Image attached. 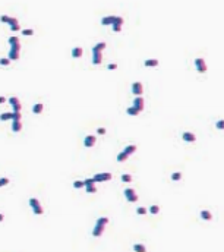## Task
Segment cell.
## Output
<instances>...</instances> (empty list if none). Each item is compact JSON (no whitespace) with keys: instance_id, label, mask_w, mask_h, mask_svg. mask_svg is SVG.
<instances>
[{"instance_id":"7402d4cb","label":"cell","mask_w":224,"mask_h":252,"mask_svg":"<svg viewBox=\"0 0 224 252\" xmlns=\"http://www.w3.org/2000/svg\"><path fill=\"white\" fill-rule=\"evenodd\" d=\"M133 251L135 252H147V248L142 243H135L133 245Z\"/></svg>"},{"instance_id":"44dd1931","label":"cell","mask_w":224,"mask_h":252,"mask_svg":"<svg viewBox=\"0 0 224 252\" xmlns=\"http://www.w3.org/2000/svg\"><path fill=\"white\" fill-rule=\"evenodd\" d=\"M144 65H145L147 68H154V66H158V60H157V59H147V60L144 62Z\"/></svg>"},{"instance_id":"b9f144b4","label":"cell","mask_w":224,"mask_h":252,"mask_svg":"<svg viewBox=\"0 0 224 252\" xmlns=\"http://www.w3.org/2000/svg\"><path fill=\"white\" fill-rule=\"evenodd\" d=\"M97 132H98V135H105V132H107V131H105V128H98V129H97Z\"/></svg>"},{"instance_id":"d590c367","label":"cell","mask_w":224,"mask_h":252,"mask_svg":"<svg viewBox=\"0 0 224 252\" xmlns=\"http://www.w3.org/2000/svg\"><path fill=\"white\" fill-rule=\"evenodd\" d=\"M9 183V179L8 177H2V179H0V188H2V186H6Z\"/></svg>"},{"instance_id":"ab89813d","label":"cell","mask_w":224,"mask_h":252,"mask_svg":"<svg viewBox=\"0 0 224 252\" xmlns=\"http://www.w3.org/2000/svg\"><path fill=\"white\" fill-rule=\"evenodd\" d=\"M107 69H108V70H114V69H117V65H116V63H110V65L107 66Z\"/></svg>"},{"instance_id":"d6986e66","label":"cell","mask_w":224,"mask_h":252,"mask_svg":"<svg viewBox=\"0 0 224 252\" xmlns=\"http://www.w3.org/2000/svg\"><path fill=\"white\" fill-rule=\"evenodd\" d=\"M101 62H103V54L101 53H92V63L101 65Z\"/></svg>"},{"instance_id":"4fadbf2b","label":"cell","mask_w":224,"mask_h":252,"mask_svg":"<svg viewBox=\"0 0 224 252\" xmlns=\"http://www.w3.org/2000/svg\"><path fill=\"white\" fill-rule=\"evenodd\" d=\"M114 19H116V16H104L103 19H101V25L103 27H107V25H113L114 24Z\"/></svg>"},{"instance_id":"60d3db41","label":"cell","mask_w":224,"mask_h":252,"mask_svg":"<svg viewBox=\"0 0 224 252\" xmlns=\"http://www.w3.org/2000/svg\"><path fill=\"white\" fill-rule=\"evenodd\" d=\"M215 126H217L218 129H223V128H224V122H223V120H218V122L215 123Z\"/></svg>"},{"instance_id":"9c48e42d","label":"cell","mask_w":224,"mask_h":252,"mask_svg":"<svg viewBox=\"0 0 224 252\" xmlns=\"http://www.w3.org/2000/svg\"><path fill=\"white\" fill-rule=\"evenodd\" d=\"M132 107H135L139 113L145 108V100L142 98V97H135V100H133V106Z\"/></svg>"},{"instance_id":"83f0119b","label":"cell","mask_w":224,"mask_h":252,"mask_svg":"<svg viewBox=\"0 0 224 252\" xmlns=\"http://www.w3.org/2000/svg\"><path fill=\"white\" fill-rule=\"evenodd\" d=\"M8 43H9V46H12V44H16V43H21V41H19L18 37L13 35V37H9V38H8Z\"/></svg>"},{"instance_id":"cb8c5ba5","label":"cell","mask_w":224,"mask_h":252,"mask_svg":"<svg viewBox=\"0 0 224 252\" xmlns=\"http://www.w3.org/2000/svg\"><path fill=\"white\" fill-rule=\"evenodd\" d=\"M126 113H128L129 116H138V114H139V111H138L135 107H129V108L126 110Z\"/></svg>"},{"instance_id":"603a6c76","label":"cell","mask_w":224,"mask_h":252,"mask_svg":"<svg viewBox=\"0 0 224 252\" xmlns=\"http://www.w3.org/2000/svg\"><path fill=\"white\" fill-rule=\"evenodd\" d=\"M128 157H129V156H126V154L122 151V153H119V154H117V161H119V163H123V161H126V160H128Z\"/></svg>"},{"instance_id":"ee69618b","label":"cell","mask_w":224,"mask_h":252,"mask_svg":"<svg viewBox=\"0 0 224 252\" xmlns=\"http://www.w3.org/2000/svg\"><path fill=\"white\" fill-rule=\"evenodd\" d=\"M3 218H5V217H3V214H0V223L3 221Z\"/></svg>"},{"instance_id":"7bdbcfd3","label":"cell","mask_w":224,"mask_h":252,"mask_svg":"<svg viewBox=\"0 0 224 252\" xmlns=\"http://www.w3.org/2000/svg\"><path fill=\"white\" fill-rule=\"evenodd\" d=\"M3 103H6V98L5 97H0V104H3Z\"/></svg>"},{"instance_id":"d6a6232c","label":"cell","mask_w":224,"mask_h":252,"mask_svg":"<svg viewBox=\"0 0 224 252\" xmlns=\"http://www.w3.org/2000/svg\"><path fill=\"white\" fill-rule=\"evenodd\" d=\"M91 185H95V182H94L92 177H88V179L84 180V186H91Z\"/></svg>"},{"instance_id":"4dcf8cb0","label":"cell","mask_w":224,"mask_h":252,"mask_svg":"<svg viewBox=\"0 0 224 252\" xmlns=\"http://www.w3.org/2000/svg\"><path fill=\"white\" fill-rule=\"evenodd\" d=\"M85 189H86V194H95V192H97V188H95V185H91V186H85Z\"/></svg>"},{"instance_id":"8d00e7d4","label":"cell","mask_w":224,"mask_h":252,"mask_svg":"<svg viewBox=\"0 0 224 252\" xmlns=\"http://www.w3.org/2000/svg\"><path fill=\"white\" fill-rule=\"evenodd\" d=\"M136 214H139V215H144V214H147V208H144V207H139V208L136 210Z\"/></svg>"},{"instance_id":"7c38bea8","label":"cell","mask_w":224,"mask_h":252,"mask_svg":"<svg viewBox=\"0 0 224 252\" xmlns=\"http://www.w3.org/2000/svg\"><path fill=\"white\" fill-rule=\"evenodd\" d=\"M104 227H105V226L95 224V227H94V230H92V236H94V237H100V236L104 233Z\"/></svg>"},{"instance_id":"3957f363","label":"cell","mask_w":224,"mask_h":252,"mask_svg":"<svg viewBox=\"0 0 224 252\" xmlns=\"http://www.w3.org/2000/svg\"><path fill=\"white\" fill-rule=\"evenodd\" d=\"M29 207L32 208L35 215H41L44 213V210H43V207H41V204H40V201L37 198H29Z\"/></svg>"},{"instance_id":"e0dca14e","label":"cell","mask_w":224,"mask_h":252,"mask_svg":"<svg viewBox=\"0 0 224 252\" xmlns=\"http://www.w3.org/2000/svg\"><path fill=\"white\" fill-rule=\"evenodd\" d=\"M135 151H136V145H133V144H131V145L123 148V153L126 156H132V154H135Z\"/></svg>"},{"instance_id":"484cf974","label":"cell","mask_w":224,"mask_h":252,"mask_svg":"<svg viewBox=\"0 0 224 252\" xmlns=\"http://www.w3.org/2000/svg\"><path fill=\"white\" fill-rule=\"evenodd\" d=\"M120 179H122L123 183H131V182H132V176H131V175H122Z\"/></svg>"},{"instance_id":"f1b7e54d","label":"cell","mask_w":224,"mask_h":252,"mask_svg":"<svg viewBox=\"0 0 224 252\" xmlns=\"http://www.w3.org/2000/svg\"><path fill=\"white\" fill-rule=\"evenodd\" d=\"M180 179H182V173H180V172H174V173L171 175V180L177 182V180H180Z\"/></svg>"},{"instance_id":"d4e9b609","label":"cell","mask_w":224,"mask_h":252,"mask_svg":"<svg viewBox=\"0 0 224 252\" xmlns=\"http://www.w3.org/2000/svg\"><path fill=\"white\" fill-rule=\"evenodd\" d=\"M0 120H12V113H2L0 114Z\"/></svg>"},{"instance_id":"9a60e30c","label":"cell","mask_w":224,"mask_h":252,"mask_svg":"<svg viewBox=\"0 0 224 252\" xmlns=\"http://www.w3.org/2000/svg\"><path fill=\"white\" fill-rule=\"evenodd\" d=\"M82 54H84V49H82V47H75V49H72V57H73V59H79V57H82Z\"/></svg>"},{"instance_id":"6da1fadb","label":"cell","mask_w":224,"mask_h":252,"mask_svg":"<svg viewBox=\"0 0 224 252\" xmlns=\"http://www.w3.org/2000/svg\"><path fill=\"white\" fill-rule=\"evenodd\" d=\"M0 21L5 22V24H9L11 25V31H13V32L21 31V25H19V21L16 18H12V16H8V15H2V16H0Z\"/></svg>"},{"instance_id":"5b68a950","label":"cell","mask_w":224,"mask_h":252,"mask_svg":"<svg viewBox=\"0 0 224 252\" xmlns=\"http://www.w3.org/2000/svg\"><path fill=\"white\" fill-rule=\"evenodd\" d=\"M123 195H125V198H126L128 202H136L138 201V195H136L135 189H132V188H126L123 191Z\"/></svg>"},{"instance_id":"5bb4252c","label":"cell","mask_w":224,"mask_h":252,"mask_svg":"<svg viewBox=\"0 0 224 252\" xmlns=\"http://www.w3.org/2000/svg\"><path fill=\"white\" fill-rule=\"evenodd\" d=\"M21 131H22V123H21V120H12V132L18 134V132H21Z\"/></svg>"},{"instance_id":"8fae6325","label":"cell","mask_w":224,"mask_h":252,"mask_svg":"<svg viewBox=\"0 0 224 252\" xmlns=\"http://www.w3.org/2000/svg\"><path fill=\"white\" fill-rule=\"evenodd\" d=\"M182 139L186 141V142H195V141H196V137H195V134H192V132H183V134H182Z\"/></svg>"},{"instance_id":"f35d334b","label":"cell","mask_w":224,"mask_h":252,"mask_svg":"<svg viewBox=\"0 0 224 252\" xmlns=\"http://www.w3.org/2000/svg\"><path fill=\"white\" fill-rule=\"evenodd\" d=\"M21 113H13L12 111V120H21Z\"/></svg>"},{"instance_id":"1f68e13d","label":"cell","mask_w":224,"mask_h":252,"mask_svg":"<svg viewBox=\"0 0 224 252\" xmlns=\"http://www.w3.org/2000/svg\"><path fill=\"white\" fill-rule=\"evenodd\" d=\"M21 32H22V35H34V30H31V28L21 30Z\"/></svg>"},{"instance_id":"ffe728a7","label":"cell","mask_w":224,"mask_h":252,"mask_svg":"<svg viewBox=\"0 0 224 252\" xmlns=\"http://www.w3.org/2000/svg\"><path fill=\"white\" fill-rule=\"evenodd\" d=\"M201 218L205 220V221H209V220H212V214L208 210H202L201 211Z\"/></svg>"},{"instance_id":"30bf717a","label":"cell","mask_w":224,"mask_h":252,"mask_svg":"<svg viewBox=\"0 0 224 252\" xmlns=\"http://www.w3.org/2000/svg\"><path fill=\"white\" fill-rule=\"evenodd\" d=\"M95 142H97V137H94V135H88L84 138V145L86 148H92L95 145Z\"/></svg>"},{"instance_id":"4316f807","label":"cell","mask_w":224,"mask_h":252,"mask_svg":"<svg viewBox=\"0 0 224 252\" xmlns=\"http://www.w3.org/2000/svg\"><path fill=\"white\" fill-rule=\"evenodd\" d=\"M150 213H151L152 215L158 214V213H160V207H158V205H151V207H150Z\"/></svg>"},{"instance_id":"277c9868","label":"cell","mask_w":224,"mask_h":252,"mask_svg":"<svg viewBox=\"0 0 224 252\" xmlns=\"http://www.w3.org/2000/svg\"><path fill=\"white\" fill-rule=\"evenodd\" d=\"M111 173H108V172H104V173H97V175H94L92 176V179H94V182L95 183H103V182H107V180H111Z\"/></svg>"},{"instance_id":"74e56055","label":"cell","mask_w":224,"mask_h":252,"mask_svg":"<svg viewBox=\"0 0 224 252\" xmlns=\"http://www.w3.org/2000/svg\"><path fill=\"white\" fill-rule=\"evenodd\" d=\"M111 28H113V31H114V32H120V30H122V25L113 24V25H111Z\"/></svg>"},{"instance_id":"e575fe53","label":"cell","mask_w":224,"mask_h":252,"mask_svg":"<svg viewBox=\"0 0 224 252\" xmlns=\"http://www.w3.org/2000/svg\"><path fill=\"white\" fill-rule=\"evenodd\" d=\"M0 65H2V66H9L11 65V60L8 57H2V59H0Z\"/></svg>"},{"instance_id":"52a82bcc","label":"cell","mask_w":224,"mask_h":252,"mask_svg":"<svg viewBox=\"0 0 224 252\" xmlns=\"http://www.w3.org/2000/svg\"><path fill=\"white\" fill-rule=\"evenodd\" d=\"M195 66H196V70L199 72V73H205L206 72V63H205V60L204 59H201V57H198V59H195Z\"/></svg>"},{"instance_id":"ac0fdd59","label":"cell","mask_w":224,"mask_h":252,"mask_svg":"<svg viewBox=\"0 0 224 252\" xmlns=\"http://www.w3.org/2000/svg\"><path fill=\"white\" fill-rule=\"evenodd\" d=\"M105 47H107V46H105V43H103V41H101V43H98V44H95V46L92 47V53H101Z\"/></svg>"},{"instance_id":"8992f818","label":"cell","mask_w":224,"mask_h":252,"mask_svg":"<svg viewBox=\"0 0 224 252\" xmlns=\"http://www.w3.org/2000/svg\"><path fill=\"white\" fill-rule=\"evenodd\" d=\"M9 104L12 106V110H13V113H21V108H22V106H21V103H19V98L18 97H11L9 100Z\"/></svg>"},{"instance_id":"7a4b0ae2","label":"cell","mask_w":224,"mask_h":252,"mask_svg":"<svg viewBox=\"0 0 224 252\" xmlns=\"http://www.w3.org/2000/svg\"><path fill=\"white\" fill-rule=\"evenodd\" d=\"M19 51H21V43L12 44L11 50H9V54H8V59L9 60H18L19 59Z\"/></svg>"},{"instance_id":"f546056e","label":"cell","mask_w":224,"mask_h":252,"mask_svg":"<svg viewBox=\"0 0 224 252\" xmlns=\"http://www.w3.org/2000/svg\"><path fill=\"white\" fill-rule=\"evenodd\" d=\"M73 188H75V189L84 188V180H75V182H73Z\"/></svg>"},{"instance_id":"ba28073f","label":"cell","mask_w":224,"mask_h":252,"mask_svg":"<svg viewBox=\"0 0 224 252\" xmlns=\"http://www.w3.org/2000/svg\"><path fill=\"white\" fill-rule=\"evenodd\" d=\"M142 92H144V85H142V82H133V84H132V94H133L135 97H141Z\"/></svg>"},{"instance_id":"836d02e7","label":"cell","mask_w":224,"mask_h":252,"mask_svg":"<svg viewBox=\"0 0 224 252\" xmlns=\"http://www.w3.org/2000/svg\"><path fill=\"white\" fill-rule=\"evenodd\" d=\"M107 223H108V218L107 217H101V218L97 220V224H101V226H105Z\"/></svg>"},{"instance_id":"2e32d148","label":"cell","mask_w":224,"mask_h":252,"mask_svg":"<svg viewBox=\"0 0 224 252\" xmlns=\"http://www.w3.org/2000/svg\"><path fill=\"white\" fill-rule=\"evenodd\" d=\"M43 110H44V106H43L41 103H35V104L32 106V113H34V114H41Z\"/></svg>"}]
</instances>
